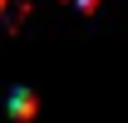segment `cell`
Masks as SVG:
<instances>
[{
    "instance_id": "obj_1",
    "label": "cell",
    "mask_w": 128,
    "mask_h": 123,
    "mask_svg": "<svg viewBox=\"0 0 128 123\" xmlns=\"http://www.w3.org/2000/svg\"><path fill=\"white\" fill-rule=\"evenodd\" d=\"M10 113H15V118H34V94L30 89H15L10 94Z\"/></svg>"
},
{
    "instance_id": "obj_2",
    "label": "cell",
    "mask_w": 128,
    "mask_h": 123,
    "mask_svg": "<svg viewBox=\"0 0 128 123\" xmlns=\"http://www.w3.org/2000/svg\"><path fill=\"white\" fill-rule=\"evenodd\" d=\"M74 5H79V10H94V5H98V0H74Z\"/></svg>"
}]
</instances>
